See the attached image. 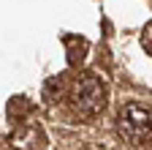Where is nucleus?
Instances as JSON below:
<instances>
[{
	"label": "nucleus",
	"instance_id": "f257e3e1",
	"mask_svg": "<svg viewBox=\"0 0 152 150\" xmlns=\"http://www.w3.org/2000/svg\"><path fill=\"white\" fill-rule=\"evenodd\" d=\"M71 104H73V112H79L84 117L98 115L106 106V85L95 74H79L76 82H73Z\"/></svg>",
	"mask_w": 152,
	"mask_h": 150
},
{
	"label": "nucleus",
	"instance_id": "f03ea898",
	"mask_svg": "<svg viewBox=\"0 0 152 150\" xmlns=\"http://www.w3.org/2000/svg\"><path fill=\"white\" fill-rule=\"evenodd\" d=\"M117 128H120V134L133 142V145H141L152 137V112L144 106V104H136V101H130L120 109V115H117Z\"/></svg>",
	"mask_w": 152,
	"mask_h": 150
},
{
	"label": "nucleus",
	"instance_id": "7ed1b4c3",
	"mask_svg": "<svg viewBox=\"0 0 152 150\" xmlns=\"http://www.w3.org/2000/svg\"><path fill=\"white\" fill-rule=\"evenodd\" d=\"M144 49H147V52L152 55V22H149V25L144 27Z\"/></svg>",
	"mask_w": 152,
	"mask_h": 150
}]
</instances>
